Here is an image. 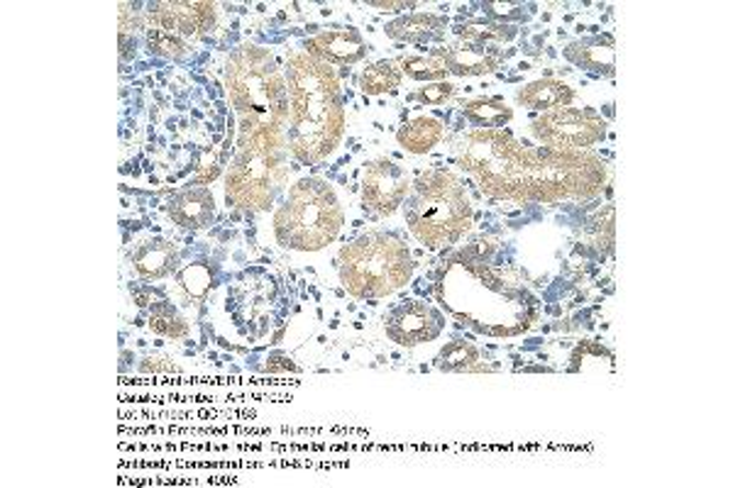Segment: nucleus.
<instances>
[{
  "mask_svg": "<svg viewBox=\"0 0 733 488\" xmlns=\"http://www.w3.org/2000/svg\"><path fill=\"white\" fill-rule=\"evenodd\" d=\"M403 204L413 237L431 249L455 244L472 228L470 198L460 178L448 169H428L419 174Z\"/></svg>",
  "mask_w": 733,
  "mask_h": 488,
  "instance_id": "nucleus-5",
  "label": "nucleus"
},
{
  "mask_svg": "<svg viewBox=\"0 0 733 488\" xmlns=\"http://www.w3.org/2000/svg\"><path fill=\"white\" fill-rule=\"evenodd\" d=\"M411 184L406 169L389 162V159H377V162L365 164L363 204L379 218L394 216L406 200Z\"/></svg>",
  "mask_w": 733,
  "mask_h": 488,
  "instance_id": "nucleus-10",
  "label": "nucleus"
},
{
  "mask_svg": "<svg viewBox=\"0 0 733 488\" xmlns=\"http://www.w3.org/2000/svg\"><path fill=\"white\" fill-rule=\"evenodd\" d=\"M399 69L406 77L416 81H443L448 77V67H445V51L431 49L428 55H409L399 59Z\"/></svg>",
  "mask_w": 733,
  "mask_h": 488,
  "instance_id": "nucleus-24",
  "label": "nucleus"
},
{
  "mask_svg": "<svg viewBox=\"0 0 733 488\" xmlns=\"http://www.w3.org/2000/svg\"><path fill=\"white\" fill-rule=\"evenodd\" d=\"M518 5L516 3H489L486 10H492L494 15H512Z\"/></svg>",
  "mask_w": 733,
  "mask_h": 488,
  "instance_id": "nucleus-34",
  "label": "nucleus"
},
{
  "mask_svg": "<svg viewBox=\"0 0 733 488\" xmlns=\"http://www.w3.org/2000/svg\"><path fill=\"white\" fill-rule=\"evenodd\" d=\"M152 23L176 37H198L216 25V3L206 0H176V3H152L147 8Z\"/></svg>",
  "mask_w": 733,
  "mask_h": 488,
  "instance_id": "nucleus-11",
  "label": "nucleus"
},
{
  "mask_svg": "<svg viewBox=\"0 0 733 488\" xmlns=\"http://www.w3.org/2000/svg\"><path fill=\"white\" fill-rule=\"evenodd\" d=\"M453 95H455L453 83H448V81H435V83H426V86H423L416 93V98L423 105H443V103H448L453 98Z\"/></svg>",
  "mask_w": 733,
  "mask_h": 488,
  "instance_id": "nucleus-30",
  "label": "nucleus"
},
{
  "mask_svg": "<svg viewBox=\"0 0 733 488\" xmlns=\"http://www.w3.org/2000/svg\"><path fill=\"white\" fill-rule=\"evenodd\" d=\"M147 47H150L152 55L164 57V59H184L186 57V42L182 37L172 35V32H164L159 27L147 30Z\"/></svg>",
  "mask_w": 733,
  "mask_h": 488,
  "instance_id": "nucleus-28",
  "label": "nucleus"
},
{
  "mask_svg": "<svg viewBox=\"0 0 733 488\" xmlns=\"http://www.w3.org/2000/svg\"><path fill=\"white\" fill-rule=\"evenodd\" d=\"M142 27V13L133 3H121V37Z\"/></svg>",
  "mask_w": 733,
  "mask_h": 488,
  "instance_id": "nucleus-31",
  "label": "nucleus"
},
{
  "mask_svg": "<svg viewBox=\"0 0 733 488\" xmlns=\"http://www.w3.org/2000/svg\"><path fill=\"white\" fill-rule=\"evenodd\" d=\"M587 235H592L594 247L611 249V244H614V206H607L604 210H599L597 216H594V220L589 222V228H587Z\"/></svg>",
  "mask_w": 733,
  "mask_h": 488,
  "instance_id": "nucleus-29",
  "label": "nucleus"
},
{
  "mask_svg": "<svg viewBox=\"0 0 733 488\" xmlns=\"http://www.w3.org/2000/svg\"><path fill=\"white\" fill-rule=\"evenodd\" d=\"M343 222L345 216L333 186L321 178H301L274 213V232L286 249L318 252L335 242Z\"/></svg>",
  "mask_w": 733,
  "mask_h": 488,
  "instance_id": "nucleus-8",
  "label": "nucleus"
},
{
  "mask_svg": "<svg viewBox=\"0 0 733 488\" xmlns=\"http://www.w3.org/2000/svg\"><path fill=\"white\" fill-rule=\"evenodd\" d=\"M176 264H179L176 244L162 237L145 240L133 254L135 271L147 281L167 279V276L176 269Z\"/></svg>",
  "mask_w": 733,
  "mask_h": 488,
  "instance_id": "nucleus-16",
  "label": "nucleus"
},
{
  "mask_svg": "<svg viewBox=\"0 0 733 488\" xmlns=\"http://www.w3.org/2000/svg\"><path fill=\"white\" fill-rule=\"evenodd\" d=\"M289 178L286 127L260 118H240L236 154L226 176V200L232 208L267 210Z\"/></svg>",
  "mask_w": 733,
  "mask_h": 488,
  "instance_id": "nucleus-3",
  "label": "nucleus"
},
{
  "mask_svg": "<svg viewBox=\"0 0 733 488\" xmlns=\"http://www.w3.org/2000/svg\"><path fill=\"white\" fill-rule=\"evenodd\" d=\"M445 27V18L433 13H413L403 15L394 23L387 25V35L399 42H411V45H421V42H431L440 37V30Z\"/></svg>",
  "mask_w": 733,
  "mask_h": 488,
  "instance_id": "nucleus-20",
  "label": "nucleus"
},
{
  "mask_svg": "<svg viewBox=\"0 0 733 488\" xmlns=\"http://www.w3.org/2000/svg\"><path fill=\"white\" fill-rule=\"evenodd\" d=\"M572 101H575V91H572L568 83H562L558 79L534 81L516 93L518 105H524V108L528 111H540V113H548L552 108H565V105H570Z\"/></svg>",
  "mask_w": 733,
  "mask_h": 488,
  "instance_id": "nucleus-18",
  "label": "nucleus"
},
{
  "mask_svg": "<svg viewBox=\"0 0 733 488\" xmlns=\"http://www.w3.org/2000/svg\"><path fill=\"white\" fill-rule=\"evenodd\" d=\"M179 286H182V291L191 301H204L210 286H214V276H210V269L204 267V264H188L186 269L179 271Z\"/></svg>",
  "mask_w": 733,
  "mask_h": 488,
  "instance_id": "nucleus-27",
  "label": "nucleus"
},
{
  "mask_svg": "<svg viewBox=\"0 0 733 488\" xmlns=\"http://www.w3.org/2000/svg\"><path fill=\"white\" fill-rule=\"evenodd\" d=\"M458 37L465 42H474V45H504L516 37V27L506 23H496V20H470L455 27Z\"/></svg>",
  "mask_w": 733,
  "mask_h": 488,
  "instance_id": "nucleus-22",
  "label": "nucleus"
},
{
  "mask_svg": "<svg viewBox=\"0 0 733 488\" xmlns=\"http://www.w3.org/2000/svg\"><path fill=\"white\" fill-rule=\"evenodd\" d=\"M450 267L467 279V293L472 295L465 303L445 305L458 321L472 325L477 333L508 337L528 330L538 317L536 299L518 281L506 274L494 271L486 259H474L470 254H458Z\"/></svg>",
  "mask_w": 733,
  "mask_h": 488,
  "instance_id": "nucleus-4",
  "label": "nucleus"
},
{
  "mask_svg": "<svg viewBox=\"0 0 733 488\" xmlns=\"http://www.w3.org/2000/svg\"><path fill=\"white\" fill-rule=\"evenodd\" d=\"M435 367L443 371H474L480 369V349L470 342H450L440 349Z\"/></svg>",
  "mask_w": 733,
  "mask_h": 488,
  "instance_id": "nucleus-26",
  "label": "nucleus"
},
{
  "mask_svg": "<svg viewBox=\"0 0 733 488\" xmlns=\"http://www.w3.org/2000/svg\"><path fill=\"white\" fill-rule=\"evenodd\" d=\"M443 315L433 311L426 303H409L397 307L387 321V337L397 345L416 347L421 342H431L443 330Z\"/></svg>",
  "mask_w": 733,
  "mask_h": 488,
  "instance_id": "nucleus-12",
  "label": "nucleus"
},
{
  "mask_svg": "<svg viewBox=\"0 0 733 488\" xmlns=\"http://www.w3.org/2000/svg\"><path fill=\"white\" fill-rule=\"evenodd\" d=\"M150 327L159 337H169V339H182L188 335L186 317L167 301H159L152 305Z\"/></svg>",
  "mask_w": 733,
  "mask_h": 488,
  "instance_id": "nucleus-25",
  "label": "nucleus"
},
{
  "mask_svg": "<svg viewBox=\"0 0 733 488\" xmlns=\"http://www.w3.org/2000/svg\"><path fill=\"white\" fill-rule=\"evenodd\" d=\"M286 91H289V152L306 166L321 164L335 152L345 135V103L340 77L331 63L308 51H291L286 59Z\"/></svg>",
  "mask_w": 733,
  "mask_h": 488,
  "instance_id": "nucleus-2",
  "label": "nucleus"
},
{
  "mask_svg": "<svg viewBox=\"0 0 733 488\" xmlns=\"http://www.w3.org/2000/svg\"><path fill=\"white\" fill-rule=\"evenodd\" d=\"M445 67L455 77H484L494 73L502 63V57L492 47L474 45V42L458 39L450 47H445Z\"/></svg>",
  "mask_w": 733,
  "mask_h": 488,
  "instance_id": "nucleus-14",
  "label": "nucleus"
},
{
  "mask_svg": "<svg viewBox=\"0 0 733 488\" xmlns=\"http://www.w3.org/2000/svg\"><path fill=\"white\" fill-rule=\"evenodd\" d=\"M445 137V125L431 115H419L401 127L397 140L411 154H426L438 147Z\"/></svg>",
  "mask_w": 733,
  "mask_h": 488,
  "instance_id": "nucleus-19",
  "label": "nucleus"
},
{
  "mask_svg": "<svg viewBox=\"0 0 733 488\" xmlns=\"http://www.w3.org/2000/svg\"><path fill=\"white\" fill-rule=\"evenodd\" d=\"M226 89L240 118H260L289 127L286 77L270 49L244 45L226 63Z\"/></svg>",
  "mask_w": 733,
  "mask_h": 488,
  "instance_id": "nucleus-6",
  "label": "nucleus"
},
{
  "mask_svg": "<svg viewBox=\"0 0 733 488\" xmlns=\"http://www.w3.org/2000/svg\"><path fill=\"white\" fill-rule=\"evenodd\" d=\"M465 118L480 130H502L514 120V111L502 98H474L465 103Z\"/></svg>",
  "mask_w": 733,
  "mask_h": 488,
  "instance_id": "nucleus-21",
  "label": "nucleus"
},
{
  "mask_svg": "<svg viewBox=\"0 0 733 488\" xmlns=\"http://www.w3.org/2000/svg\"><path fill=\"white\" fill-rule=\"evenodd\" d=\"M562 55H565V59L570 63H575V67L580 69L604 73V77H614L616 45H614V37L609 35L572 42V45H568Z\"/></svg>",
  "mask_w": 733,
  "mask_h": 488,
  "instance_id": "nucleus-17",
  "label": "nucleus"
},
{
  "mask_svg": "<svg viewBox=\"0 0 733 488\" xmlns=\"http://www.w3.org/2000/svg\"><path fill=\"white\" fill-rule=\"evenodd\" d=\"M455 159L486 196L516 204L589 200L607 184V164L597 154L530 150L508 130H470L455 142Z\"/></svg>",
  "mask_w": 733,
  "mask_h": 488,
  "instance_id": "nucleus-1",
  "label": "nucleus"
},
{
  "mask_svg": "<svg viewBox=\"0 0 733 488\" xmlns=\"http://www.w3.org/2000/svg\"><path fill=\"white\" fill-rule=\"evenodd\" d=\"M303 49L325 63H343V67H350V63H357L367 57L369 45L355 27H340L318 32L316 37L306 39Z\"/></svg>",
  "mask_w": 733,
  "mask_h": 488,
  "instance_id": "nucleus-13",
  "label": "nucleus"
},
{
  "mask_svg": "<svg viewBox=\"0 0 733 488\" xmlns=\"http://www.w3.org/2000/svg\"><path fill=\"white\" fill-rule=\"evenodd\" d=\"M409 247L391 232H367L340 252V281L355 299H385L411 281Z\"/></svg>",
  "mask_w": 733,
  "mask_h": 488,
  "instance_id": "nucleus-7",
  "label": "nucleus"
},
{
  "mask_svg": "<svg viewBox=\"0 0 733 488\" xmlns=\"http://www.w3.org/2000/svg\"><path fill=\"white\" fill-rule=\"evenodd\" d=\"M267 371H270V374H289V371H299V367H296L289 357L276 355V357L270 359Z\"/></svg>",
  "mask_w": 733,
  "mask_h": 488,
  "instance_id": "nucleus-32",
  "label": "nucleus"
},
{
  "mask_svg": "<svg viewBox=\"0 0 733 488\" xmlns=\"http://www.w3.org/2000/svg\"><path fill=\"white\" fill-rule=\"evenodd\" d=\"M369 8H375V10H406V8H413V3H387V0H371V3H367Z\"/></svg>",
  "mask_w": 733,
  "mask_h": 488,
  "instance_id": "nucleus-33",
  "label": "nucleus"
},
{
  "mask_svg": "<svg viewBox=\"0 0 733 488\" xmlns=\"http://www.w3.org/2000/svg\"><path fill=\"white\" fill-rule=\"evenodd\" d=\"M401 79L403 73L399 69V63L381 59L363 71V77H359V89H363L365 95L397 93L401 86Z\"/></svg>",
  "mask_w": 733,
  "mask_h": 488,
  "instance_id": "nucleus-23",
  "label": "nucleus"
},
{
  "mask_svg": "<svg viewBox=\"0 0 733 488\" xmlns=\"http://www.w3.org/2000/svg\"><path fill=\"white\" fill-rule=\"evenodd\" d=\"M169 218H172L179 228L184 230H201L206 228L216 216V198L208 188H188L179 194L167 208Z\"/></svg>",
  "mask_w": 733,
  "mask_h": 488,
  "instance_id": "nucleus-15",
  "label": "nucleus"
},
{
  "mask_svg": "<svg viewBox=\"0 0 733 488\" xmlns=\"http://www.w3.org/2000/svg\"><path fill=\"white\" fill-rule=\"evenodd\" d=\"M530 135L550 150L589 152V147L604 142L607 120L589 108H552L530 125Z\"/></svg>",
  "mask_w": 733,
  "mask_h": 488,
  "instance_id": "nucleus-9",
  "label": "nucleus"
}]
</instances>
